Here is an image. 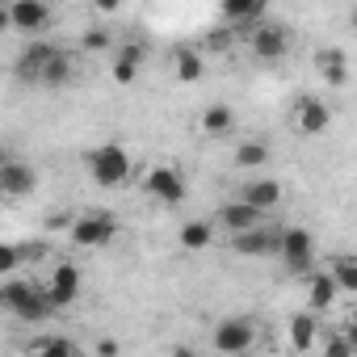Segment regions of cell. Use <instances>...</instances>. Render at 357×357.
<instances>
[{"instance_id":"obj_14","label":"cell","mask_w":357,"mask_h":357,"mask_svg":"<svg viewBox=\"0 0 357 357\" xmlns=\"http://www.w3.org/2000/svg\"><path fill=\"white\" fill-rule=\"evenodd\" d=\"M265 219H269V215H265L261 206H248L244 198H231V202H223V206L215 211V219H211V223H215V227H223V231L231 236V231L257 227V223H265Z\"/></svg>"},{"instance_id":"obj_26","label":"cell","mask_w":357,"mask_h":357,"mask_svg":"<svg viewBox=\"0 0 357 357\" xmlns=\"http://www.w3.org/2000/svg\"><path fill=\"white\" fill-rule=\"evenodd\" d=\"M26 353H51V357H80V344H76V340H68V336H55V332H47V336H34V340H26Z\"/></svg>"},{"instance_id":"obj_32","label":"cell","mask_w":357,"mask_h":357,"mask_svg":"<svg viewBox=\"0 0 357 357\" xmlns=\"http://www.w3.org/2000/svg\"><path fill=\"white\" fill-rule=\"evenodd\" d=\"M109 72H114V80H118V84H135L139 63H130V59H118V55H114V68H109Z\"/></svg>"},{"instance_id":"obj_3","label":"cell","mask_w":357,"mask_h":357,"mask_svg":"<svg viewBox=\"0 0 357 357\" xmlns=\"http://www.w3.org/2000/svg\"><path fill=\"white\" fill-rule=\"evenodd\" d=\"M273 257L282 261V269H286L290 278H303V273L315 269V236H311L307 227H282Z\"/></svg>"},{"instance_id":"obj_12","label":"cell","mask_w":357,"mask_h":357,"mask_svg":"<svg viewBox=\"0 0 357 357\" xmlns=\"http://www.w3.org/2000/svg\"><path fill=\"white\" fill-rule=\"evenodd\" d=\"M236 198H244L248 206H261V211L269 215V211L282 206L286 190H282V181H273V176H248V181L236 185Z\"/></svg>"},{"instance_id":"obj_6","label":"cell","mask_w":357,"mask_h":357,"mask_svg":"<svg viewBox=\"0 0 357 357\" xmlns=\"http://www.w3.org/2000/svg\"><path fill=\"white\" fill-rule=\"evenodd\" d=\"M38 190V168L30 160H0V202H22Z\"/></svg>"},{"instance_id":"obj_22","label":"cell","mask_w":357,"mask_h":357,"mask_svg":"<svg viewBox=\"0 0 357 357\" xmlns=\"http://www.w3.org/2000/svg\"><path fill=\"white\" fill-rule=\"evenodd\" d=\"M231 164H236L240 172H257V168H265V164H269V143H265V139H244V143H236Z\"/></svg>"},{"instance_id":"obj_27","label":"cell","mask_w":357,"mask_h":357,"mask_svg":"<svg viewBox=\"0 0 357 357\" xmlns=\"http://www.w3.org/2000/svg\"><path fill=\"white\" fill-rule=\"evenodd\" d=\"M328 273H332V282H336V290H340V294H357V261H353L349 252L332 257Z\"/></svg>"},{"instance_id":"obj_5","label":"cell","mask_w":357,"mask_h":357,"mask_svg":"<svg viewBox=\"0 0 357 357\" xmlns=\"http://www.w3.org/2000/svg\"><path fill=\"white\" fill-rule=\"evenodd\" d=\"M143 194L164 202V206H181L185 194H190V181H185V172L176 164H151L143 172Z\"/></svg>"},{"instance_id":"obj_34","label":"cell","mask_w":357,"mask_h":357,"mask_svg":"<svg viewBox=\"0 0 357 357\" xmlns=\"http://www.w3.org/2000/svg\"><path fill=\"white\" fill-rule=\"evenodd\" d=\"M72 215H76V211H59V215L51 211V215H47V231H68V223H72Z\"/></svg>"},{"instance_id":"obj_35","label":"cell","mask_w":357,"mask_h":357,"mask_svg":"<svg viewBox=\"0 0 357 357\" xmlns=\"http://www.w3.org/2000/svg\"><path fill=\"white\" fill-rule=\"evenodd\" d=\"M93 353H97V357H118V353H122V344L105 336V340H97V344H93Z\"/></svg>"},{"instance_id":"obj_11","label":"cell","mask_w":357,"mask_h":357,"mask_svg":"<svg viewBox=\"0 0 357 357\" xmlns=\"http://www.w3.org/2000/svg\"><path fill=\"white\" fill-rule=\"evenodd\" d=\"M72 80H76V55L68 47H55L43 59V68L34 72V84H43V89H68Z\"/></svg>"},{"instance_id":"obj_21","label":"cell","mask_w":357,"mask_h":357,"mask_svg":"<svg viewBox=\"0 0 357 357\" xmlns=\"http://www.w3.org/2000/svg\"><path fill=\"white\" fill-rule=\"evenodd\" d=\"M55 47H59V43L34 38V43H30V47H26V51L17 55V63H13V76H17V80H30V84H34V72L43 68V59H47V55H51Z\"/></svg>"},{"instance_id":"obj_29","label":"cell","mask_w":357,"mask_h":357,"mask_svg":"<svg viewBox=\"0 0 357 357\" xmlns=\"http://www.w3.org/2000/svg\"><path fill=\"white\" fill-rule=\"evenodd\" d=\"M80 47H84L89 55H105V51H114V34H109L105 26H93V30H84Z\"/></svg>"},{"instance_id":"obj_20","label":"cell","mask_w":357,"mask_h":357,"mask_svg":"<svg viewBox=\"0 0 357 357\" xmlns=\"http://www.w3.org/2000/svg\"><path fill=\"white\" fill-rule=\"evenodd\" d=\"M172 76L181 80V84H198L206 76V55L198 47H181V51H172Z\"/></svg>"},{"instance_id":"obj_36","label":"cell","mask_w":357,"mask_h":357,"mask_svg":"<svg viewBox=\"0 0 357 357\" xmlns=\"http://www.w3.org/2000/svg\"><path fill=\"white\" fill-rule=\"evenodd\" d=\"M0 34H13V17H9V5H0Z\"/></svg>"},{"instance_id":"obj_18","label":"cell","mask_w":357,"mask_h":357,"mask_svg":"<svg viewBox=\"0 0 357 357\" xmlns=\"http://www.w3.org/2000/svg\"><path fill=\"white\" fill-rule=\"evenodd\" d=\"M315 68H319V76H324L328 89H344L349 84V55L340 47H324L315 55Z\"/></svg>"},{"instance_id":"obj_28","label":"cell","mask_w":357,"mask_h":357,"mask_svg":"<svg viewBox=\"0 0 357 357\" xmlns=\"http://www.w3.org/2000/svg\"><path fill=\"white\" fill-rule=\"evenodd\" d=\"M315 349H324V357H353L357 353V340L353 336H328V332H319Z\"/></svg>"},{"instance_id":"obj_25","label":"cell","mask_w":357,"mask_h":357,"mask_svg":"<svg viewBox=\"0 0 357 357\" xmlns=\"http://www.w3.org/2000/svg\"><path fill=\"white\" fill-rule=\"evenodd\" d=\"M51 315H55V307H51V298H47V290H43V286H38V290L17 307V311H13V319H17V324H47Z\"/></svg>"},{"instance_id":"obj_37","label":"cell","mask_w":357,"mask_h":357,"mask_svg":"<svg viewBox=\"0 0 357 357\" xmlns=\"http://www.w3.org/2000/svg\"><path fill=\"white\" fill-rule=\"evenodd\" d=\"M0 160H9V147H5V143H0Z\"/></svg>"},{"instance_id":"obj_10","label":"cell","mask_w":357,"mask_h":357,"mask_svg":"<svg viewBox=\"0 0 357 357\" xmlns=\"http://www.w3.org/2000/svg\"><path fill=\"white\" fill-rule=\"evenodd\" d=\"M231 252L236 257H273L278 252V227L265 219L257 227H244V231H231Z\"/></svg>"},{"instance_id":"obj_15","label":"cell","mask_w":357,"mask_h":357,"mask_svg":"<svg viewBox=\"0 0 357 357\" xmlns=\"http://www.w3.org/2000/svg\"><path fill=\"white\" fill-rule=\"evenodd\" d=\"M198 130H202L206 139H227V135L236 130V109H231L227 101L206 105V109L198 114Z\"/></svg>"},{"instance_id":"obj_4","label":"cell","mask_w":357,"mask_h":357,"mask_svg":"<svg viewBox=\"0 0 357 357\" xmlns=\"http://www.w3.org/2000/svg\"><path fill=\"white\" fill-rule=\"evenodd\" d=\"M257 344H261V328L248 315H231V319H219L211 328V349L215 353H252Z\"/></svg>"},{"instance_id":"obj_30","label":"cell","mask_w":357,"mask_h":357,"mask_svg":"<svg viewBox=\"0 0 357 357\" xmlns=\"http://www.w3.org/2000/svg\"><path fill=\"white\" fill-rule=\"evenodd\" d=\"M231 26H219V30H211L206 34V51H231Z\"/></svg>"},{"instance_id":"obj_33","label":"cell","mask_w":357,"mask_h":357,"mask_svg":"<svg viewBox=\"0 0 357 357\" xmlns=\"http://www.w3.org/2000/svg\"><path fill=\"white\" fill-rule=\"evenodd\" d=\"M89 5H93L97 17H118V13L126 9V0H89Z\"/></svg>"},{"instance_id":"obj_16","label":"cell","mask_w":357,"mask_h":357,"mask_svg":"<svg viewBox=\"0 0 357 357\" xmlns=\"http://www.w3.org/2000/svg\"><path fill=\"white\" fill-rule=\"evenodd\" d=\"M319 332H324V324H319V311H298L294 319H290V349L294 353H311L315 349V340H319Z\"/></svg>"},{"instance_id":"obj_13","label":"cell","mask_w":357,"mask_h":357,"mask_svg":"<svg viewBox=\"0 0 357 357\" xmlns=\"http://www.w3.org/2000/svg\"><path fill=\"white\" fill-rule=\"evenodd\" d=\"M294 126H298L303 135H324V130L332 126V105H328L324 97H315V93L298 97V101H294Z\"/></svg>"},{"instance_id":"obj_2","label":"cell","mask_w":357,"mask_h":357,"mask_svg":"<svg viewBox=\"0 0 357 357\" xmlns=\"http://www.w3.org/2000/svg\"><path fill=\"white\" fill-rule=\"evenodd\" d=\"M68 236L76 248H109L118 236V215L114 211H76L68 223Z\"/></svg>"},{"instance_id":"obj_31","label":"cell","mask_w":357,"mask_h":357,"mask_svg":"<svg viewBox=\"0 0 357 357\" xmlns=\"http://www.w3.org/2000/svg\"><path fill=\"white\" fill-rule=\"evenodd\" d=\"M114 55H118V59H130V63H139V68H143L147 47H143V43H118V47H114Z\"/></svg>"},{"instance_id":"obj_8","label":"cell","mask_w":357,"mask_h":357,"mask_svg":"<svg viewBox=\"0 0 357 357\" xmlns=\"http://www.w3.org/2000/svg\"><path fill=\"white\" fill-rule=\"evenodd\" d=\"M47 298H51V307L55 311H63V307H72L76 298H80V290H84V269L80 265H72V261H59L55 269H51V278H47Z\"/></svg>"},{"instance_id":"obj_19","label":"cell","mask_w":357,"mask_h":357,"mask_svg":"<svg viewBox=\"0 0 357 357\" xmlns=\"http://www.w3.org/2000/svg\"><path fill=\"white\" fill-rule=\"evenodd\" d=\"M307 298H311V311H332V303L340 298V290H336V282H332V273L328 269H311L307 273Z\"/></svg>"},{"instance_id":"obj_24","label":"cell","mask_w":357,"mask_h":357,"mask_svg":"<svg viewBox=\"0 0 357 357\" xmlns=\"http://www.w3.org/2000/svg\"><path fill=\"white\" fill-rule=\"evenodd\" d=\"M38 290V282H30V278H13V273H5V282H0V311H17L30 294Z\"/></svg>"},{"instance_id":"obj_9","label":"cell","mask_w":357,"mask_h":357,"mask_svg":"<svg viewBox=\"0 0 357 357\" xmlns=\"http://www.w3.org/2000/svg\"><path fill=\"white\" fill-rule=\"evenodd\" d=\"M9 5V17H13V30L17 34H47L51 22H55V9H51V0H5Z\"/></svg>"},{"instance_id":"obj_23","label":"cell","mask_w":357,"mask_h":357,"mask_svg":"<svg viewBox=\"0 0 357 357\" xmlns=\"http://www.w3.org/2000/svg\"><path fill=\"white\" fill-rule=\"evenodd\" d=\"M176 240H181L185 252H202V248L215 244V223H211V219H190V223H181Z\"/></svg>"},{"instance_id":"obj_7","label":"cell","mask_w":357,"mask_h":357,"mask_svg":"<svg viewBox=\"0 0 357 357\" xmlns=\"http://www.w3.org/2000/svg\"><path fill=\"white\" fill-rule=\"evenodd\" d=\"M248 51H252V59H261V63H278V59L290 55V30L261 17V22L252 26V34H248Z\"/></svg>"},{"instance_id":"obj_1","label":"cell","mask_w":357,"mask_h":357,"mask_svg":"<svg viewBox=\"0 0 357 357\" xmlns=\"http://www.w3.org/2000/svg\"><path fill=\"white\" fill-rule=\"evenodd\" d=\"M84 172L101 190H114V185H126L130 181V151L122 143H97L84 151Z\"/></svg>"},{"instance_id":"obj_17","label":"cell","mask_w":357,"mask_h":357,"mask_svg":"<svg viewBox=\"0 0 357 357\" xmlns=\"http://www.w3.org/2000/svg\"><path fill=\"white\" fill-rule=\"evenodd\" d=\"M269 9V0H219L223 26H257Z\"/></svg>"}]
</instances>
